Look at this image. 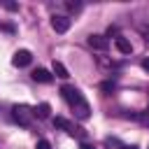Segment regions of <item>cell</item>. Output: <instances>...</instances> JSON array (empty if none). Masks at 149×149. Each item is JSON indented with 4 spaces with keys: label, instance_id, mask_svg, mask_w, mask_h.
<instances>
[{
    "label": "cell",
    "instance_id": "cell-11",
    "mask_svg": "<svg viewBox=\"0 0 149 149\" xmlns=\"http://www.w3.org/2000/svg\"><path fill=\"white\" fill-rule=\"evenodd\" d=\"M65 5H68L70 12H79V9H81V2H65Z\"/></svg>",
    "mask_w": 149,
    "mask_h": 149
},
{
    "label": "cell",
    "instance_id": "cell-2",
    "mask_svg": "<svg viewBox=\"0 0 149 149\" xmlns=\"http://www.w3.org/2000/svg\"><path fill=\"white\" fill-rule=\"evenodd\" d=\"M12 116H14V121L19 123V126H30V121H33V109L28 107V105H14L12 107Z\"/></svg>",
    "mask_w": 149,
    "mask_h": 149
},
{
    "label": "cell",
    "instance_id": "cell-4",
    "mask_svg": "<svg viewBox=\"0 0 149 149\" xmlns=\"http://www.w3.org/2000/svg\"><path fill=\"white\" fill-rule=\"evenodd\" d=\"M54 126H56V128H63L65 133L77 135V137H81V135H84V130H81V128H74V126H72L68 119H63V116H56V119H54Z\"/></svg>",
    "mask_w": 149,
    "mask_h": 149
},
{
    "label": "cell",
    "instance_id": "cell-5",
    "mask_svg": "<svg viewBox=\"0 0 149 149\" xmlns=\"http://www.w3.org/2000/svg\"><path fill=\"white\" fill-rule=\"evenodd\" d=\"M51 28H54L56 33H68V28H70V19L63 16V14H54V16H51Z\"/></svg>",
    "mask_w": 149,
    "mask_h": 149
},
{
    "label": "cell",
    "instance_id": "cell-15",
    "mask_svg": "<svg viewBox=\"0 0 149 149\" xmlns=\"http://www.w3.org/2000/svg\"><path fill=\"white\" fill-rule=\"evenodd\" d=\"M5 9H9V12H14V9H19L14 2H5Z\"/></svg>",
    "mask_w": 149,
    "mask_h": 149
},
{
    "label": "cell",
    "instance_id": "cell-10",
    "mask_svg": "<svg viewBox=\"0 0 149 149\" xmlns=\"http://www.w3.org/2000/svg\"><path fill=\"white\" fill-rule=\"evenodd\" d=\"M54 74L61 77V79H68V77H70V74H68V68H65L63 63H58V61H54Z\"/></svg>",
    "mask_w": 149,
    "mask_h": 149
},
{
    "label": "cell",
    "instance_id": "cell-9",
    "mask_svg": "<svg viewBox=\"0 0 149 149\" xmlns=\"http://www.w3.org/2000/svg\"><path fill=\"white\" fill-rule=\"evenodd\" d=\"M49 112H51V107H49V102H40L35 109H33V114L37 116V119H47L49 116Z\"/></svg>",
    "mask_w": 149,
    "mask_h": 149
},
{
    "label": "cell",
    "instance_id": "cell-17",
    "mask_svg": "<svg viewBox=\"0 0 149 149\" xmlns=\"http://www.w3.org/2000/svg\"><path fill=\"white\" fill-rule=\"evenodd\" d=\"M142 68H144V70L149 72V58H144V61H142Z\"/></svg>",
    "mask_w": 149,
    "mask_h": 149
},
{
    "label": "cell",
    "instance_id": "cell-8",
    "mask_svg": "<svg viewBox=\"0 0 149 149\" xmlns=\"http://www.w3.org/2000/svg\"><path fill=\"white\" fill-rule=\"evenodd\" d=\"M114 44H116V49H119L121 54H130V51H133V44H130L126 37H116V40H114Z\"/></svg>",
    "mask_w": 149,
    "mask_h": 149
},
{
    "label": "cell",
    "instance_id": "cell-6",
    "mask_svg": "<svg viewBox=\"0 0 149 149\" xmlns=\"http://www.w3.org/2000/svg\"><path fill=\"white\" fill-rule=\"evenodd\" d=\"M88 47L91 49H98V51H105L109 47V40L105 35H88Z\"/></svg>",
    "mask_w": 149,
    "mask_h": 149
},
{
    "label": "cell",
    "instance_id": "cell-7",
    "mask_svg": "<svg viewBox=\"0 0 149 149\" xmlns=\"http://www.w3.org/2000/svg\"><path fill=\"white\" fill-rule=\"evenodd\" d=\"M33 79H35V81H40V84H49L54 77H51V72H49V70L37 68V70H33Z\"/></svg>",
    "mask_w": 149,
    "mask_h": 149
},
{
    "label": "cell",
    "instance_id": "cell-13",
    "mask_svg": "<svg viewBox=\"0 0 149 149\" xmlns=\"http://www.w3.org/2000/svg\"><path fill=\"white\" fill-rule=\"evenodd\" d=\"M35 149H51V144H49V142H47V140H40V142H37V147H35Z\"/></svg>",
    "mask_w": 149,
    "mask_h": 149
},
{
    "label": "cell",
    "instance_id": "cell-1",
    "mask_svg": "<svg viewBox=\"0 0 149 149\" xmlns=\"http://www.w3.org/2000/svg\"><path fill=\"white\" fill-rule=\"evenodd\" d=\"M61 93H63V98L70 102V107H72V112H74V116L77 119H88L91 116V107H88V102L84 100V95H81V91L79 88H74V86H63L61 88Z\"/></svg>",
    "mask_w": 149,
    "mask_h": 149
},
{
    "label": "cell",
    "instance_id": "cell-18",
    "mask_svg": "<svg viewBox=\"0 0 149 149\" xmlns=\"http://www.w3.org/2000/svg\"><path fill=\"white\" fill-rule=\"evenodd\" d=\"M128 149H135V147H128Z\"/></svg>",
    "mask_w": 149,
    "mask_h": 149
},
{
    "label": "cell",
    "instance_id": "cell-12",
    "mask_svg": "<svg viewBox=\"0 0 149 149\" xmlns=\"http://www.w3.org/2000/svg\"><path fill=\"white\" fill-rule=\"evenodd\" d=\"M114 86H116L114 81H102V84H100V88H102V91H114Z\"/></svg>",
    "mask_w": 149,
    "mask_h": 149
},
{
    "label": "cell",
    "instance_id": "cell-14",
    "mask_svg": "<svg viewBox=\"0 0 149 149\" xmlns=\"http://www.w3.org/2000/svg\"><path fill=\"white\" fill-rule=\"evenodd\" d=\"M137 119H140V121H142V123H144V126H149V109H147V112H144V114H140V116H137Z\"/></svg>",
    "mask_w": 149,
    "mask_h": 149
},
{
    "label": "cell",
    "instance_id": "cell-3",
    "mask_svg": "<svg viewBox=\"0 0 149 149\" xmlns=\"http://www.w3.org/2000/svg\"><path fill=\"white\" fill-rule=\"evenodd\" d=\"M30 61H33V54L28 49H19L12 56V65H16V68H26V65H30Z\"/></svg>",
    "mask_w": 149,
    "mask_h": 149
},
{
    "label": "cell",
    "instance_id": "cell-16",
    "mask_svg": "<svg viewBox=\"0 0 149 149\" xmlns=\"http://www.w3.org/2000/svg\"><path fill=\"white\" fill-rule=\"evenodd\" d=\"M79 149H95V147H93V144H88V142H81V147H79Z\"/></svg>",
    "mask_w": 149,
    "mask_h": 149
}]
</instances>
